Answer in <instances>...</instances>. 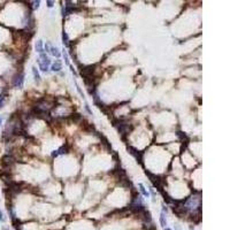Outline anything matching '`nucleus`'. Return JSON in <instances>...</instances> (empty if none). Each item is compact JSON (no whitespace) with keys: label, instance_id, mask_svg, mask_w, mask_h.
Listing matches in <instances>:
<instances>
[{"label":"nucleus","instance_id":"nucleus-2","mask_svg":"<svg viewBox=\"0 0 230 230\" xmlns=\"http://www.w3.org/2000/svg\"><path fill=\"white\" fill-rule=\"evenodd\" d=\"M96 67L97 65H90V66H84V67L81 68V75L84 77H91L93 76L95 71H96Z\"/></svg>","mask_w":230,"mask_h":230},{"label":"nucleus","instance_id":"nucleus-5","mask_svg":"<svg viewBox=\"0 0 230 230\" xmlns=\"http://www.w3.org/2000/svg\"><path fill=\"white\" fill-rule=\"evenodd\" d=\"M23 82H24V75L22 73H17V74L14 75V77H13V85H14L15 88L21 89L23 86Z\"/></svg>","mask_w":230,"mask_h":230},{"label":"nucleus","instance_id":"nucleus-16","mask_svg":"<svg viewBox=\"0 0 230 230\" xmlns=\"http://www.w3.org/2000/svg\"><path fill=\"white\" fill-rule=\"evenodd\" d=\"M63 59H65V62H66V65L69 66V58H68V54L66 51H63Z\"/></svg>","mask_w":230,"mask_h":230},{"label":"nucleus","instance_id":"nucleus-18","mask_svg":"<svg viewBox=\"0 0 230 230\" xmlns=\"http://www.w3.org/2000/svg\"><path fill=\"white\" fill-rule=\"evenodd\" d=\"M4 101H5V97L2 96V95H0V107L4 105Z\"/></svg>","mask_w":230,"mask_h":230},{"label":"nucleus","instance_id":"nucleus-13","mask_svg":"<svg viewBox=\"0 0 230 230\" xmlns=\"http://www.w3.org/2000/svg\"><path fill=\"white\" fill-rule=\"evenodd\" d=\"M138 186H139V190H141V194H143V196H144V197H146V198H149L150 193L147 192V191H146V189H145V186L143 185V184H141H141H139V185H138Z\"/></svg>","mask_w":230,"mask_h":230},{"label":"nucleus","instance_id":"nucleus-17","mask_svg":"<svg viewBox=\"0 0 230 230\" xmlns=\"http://www.w3.org/2000/svg\"><path fill=\"white\" fill-rule=\"evenodd\" d=\"M31 4H33L32 9H37V8L39 7V5H40V1H33V2H31Z\"/></svg>","mask_w":230,"mask_h":230},{"label":"nucleus","instance_id":"nucleus-12","mask_svg":"<svg viewBox=\"0 0 230 230\" xmlns=\"http://www.w3.org/2000/svg\"><path fill=\"white\" fill-rule=\"evenodd\" d=\"M70 118H71V120L74 121L75 123H77V122H80V121L82 120V115L81 114L75 113V114H71V115H70Z\"/></svg>","mask_w":230,"mask_h":230},{"label":"nucleus","instance_id":"nucleus-15","mask_svg":"<svg viewBox=\"0 0 230 230\" xmlns=\"http://www.w3.org/2000/svg\"><path fill=\"white\" fill-rule=\"evenodd\" d=\"M62 40H63V45H65L66 47H68V46H69V40H68V35L65 31L62 32Z\"/></svg>","mask_w":230,"mask_h":230},{"label":"nucleus","instance_id":"nucleus-21","mask_svg":"<svg viewBox=\"0 0 230 230\" xmlns=\"http://www.w3.org/2000/svg\"><path fill=\"white\" fill-rule=\"evenodd\" d=\"M46 4H47V6H48V7H53V4H54V2H53V1H51V0H48Z\"/></svg>","mask_w":230,"mask_h":230},{"label":"nucleus","instance_id":"nucleus-19","mask_svg":"<svg viewBox=\"0 0 230 230\" xmlns=\"http://www.w3.org/2000/svg\"><path fill=\"white\" fill-rule=\"evenodd\" d=\"M5 220H6V219H5V216H4V213L0 211V221H1V222H5Z\"/></svg>","mask_w":230,"mask_h":230},{"label":"nucleus","instance_id":"nucleus-1","mask_svg":"<svg viewBox=\"0 0 230 230\" xmlns=\"http://www.w3.org/2000/svg\"><path fill=\"white\" fill-rule=\"evenodd\" d=\"M38 65H39L40 70L46 73V71H48V68H50V65H51V60L45 53H42L40 54V60L38 61Z\"/></svg>","mask_w":230,"mask_h":230},{"label":"nucleus","instance_id":"nucleus-23","mask_svg":"<svg viewBox=\"0 0 230 230\" xmlns=\"http://www.w3.org/2000/svg\"><path fill=\"white\" fill-rule=\"evenodd\" d=\"M164 230H171V229H169V228H164Z\"/></svg>","mask_w":230,"mask_h":230},{"label":"nucleus","instance_id":"nucleus-6","mask_svg":"<svg viewBox=\"0 0 230 230\" xmlns=\"http://www.w3.org/2000/svg\"><path fill=\"white\" fill-rule=\"evenodd\" d=\"M68 151H69V149H68V145H63L62 147H60L59 150H57V151H54L52 153V156H60V154H67L68 153Z\"/></svg>","mask_w":230,"mask_h":230},{"label":"nucleus","instance_id":"nucleus-9","mask_svg":"<svg viewBox=\"0 0 230 230\" xmlns=\"http://www.w3.org/2000/svg\"><path fill=\"white\" fill-rule=\"evenodd\" d=\"M48 52L51 53L53 57H57V58H59L60 55H61L59 48H58V47H54V46H52V45H51V47H50V51H48Z\"/></svg>","mask_w":230,"mask_h":230},{"label":"nucleus","instance_id":"nucleus-8","mask_svg":"<svg viewBox=\"0 0 230 230\" xmlns=\"http://www.w3.org/2000/svg\"><path fill=\"white\" fill-rule=\"evenodd\" d=\"M35 47H36V51H37L39 54H42V53H45L44 51V44H43V40H38L37 43H36V45H35Z\"/></svg>","mask_w":230,"mask_h":230},{"label":"nucleus","instance_id":"nucleus-14","mask_svg":"<svg viewBox=\"0 0 230 230\" xmlns=\"http://www.w3.org/2000/svg\"><path fill=\"white\" fill-rule=\"evenodd\" d=\"M32 74H33V77H35L36 82L40 81V76H39V73H38V70L36 67H32Z\"/></svg>","mask_w":230,"mask_h":230},{"label":"nucleus","instance_id":"nucleus-7","mask_svg":"<svg viewBox=\"0 0 230 230\" xmlns=\"http://www.w3.org/2000/svg\"><path fill=\"white\" fill-rule=\"evenodd\" d=\"M51 69H52V71H55V73L60 71V70L62 69V63H61V61L57 60V61L53 63L52 66H51Z\"/></svg>","mask_w":230,"mask_h":230},{"label":"nucleus","instance_id":"nucleus-4","mask_svg":"<svg viewBox=\"0 0 230 230\" xmlns=\"http://www.w3.org/2000/svg\"><path fill=\"white\" fill-rule=\"evenodd\" d=\"M15 162L14 156L12 154H6L1 158V164L4 168H10V166Z\"/></svg>","mask_w":230,"mask_h":230},{"label":"nucleus","instance_id":"nucleus-22","mask_svg":"<svg viewBox=\"0 0 230 230\" xmlns=\"http://www.w3.org/2000/svg\"><path fill=\"white\" fill-rule=\"evenodd\" d=\"M175 229H176V230H179V228H178L177 226H176V227H175Z\"/></svg>","mask_w":230,"mask_h":230},{"label":"nucleus","instance_id":"nucleus-10","mask_svg":"<svg viewBox=\"0 0 230 230\" xmlns=\"http://www.w3.org/2000/svg\"><path fill=\"white\" fill-rule=\"evenodd\" d=\"M160 226L162 228H166V226H167V219H166L164 212H161V214H160Z\"/></svg>","mask_w":230,"mask_h":230},{"label":"nucleus","instance_id":"nucleus-3","mask_svg":"<svg viewBox=\"0 0 230 230\" xmlns=\"http://www.w3.org/2000/svg\"><path fill=\"white\" fill-rule=\"evenodd\" d=\"M128 151L130 152V154H131V156L136 158L137 162H139L141 166H144V163H143V156H144V151L141 152V151L136 150L135 147H132V146H128Z\"/></svg>","mask_w":230,"mask_h":230},{"label":"nucleus","instance_id":"nucleus-20","mask_svg":"<svg viewBox=\"0 0 230 230\" xmlns=\"http://www.w3.org/2000/svg\"><path fill=\"white\" fill-rule=\"evenodd\" d=\"M147 230H156V228L153 224H150V226H147Z\"/></svg>","mask_w":230,"mask_h":230},{"label":"nucleus","instance_id":"nucleus-24","mask_svg":"<svg viewBox=\"0 0 230 230\" xmlns=\"http://www.w3.org/2000/svg\"><path fill=\"white\" fill-rule=\"evenodd\" d=\"M1 121H2V119H1V118H0V124H1Z\"/></svg>","mask_w":230,"mask_h":230},{"label":"nucleus","instance_id":"nucleus-11","mask_svg":"<svg viewBox=\"0 0 230 230\" xmlns=\"http://www.w3.org/2000/svg\"><path fill=\"white\" fill-rule=\"evenodd\" d=\"M161 194L163 196V199H164V201H166L167 204H174V199H171V197L168 194V193L161 191Z\"/></svg>","mask_w":230,"mask_h":230}]
</instances>
